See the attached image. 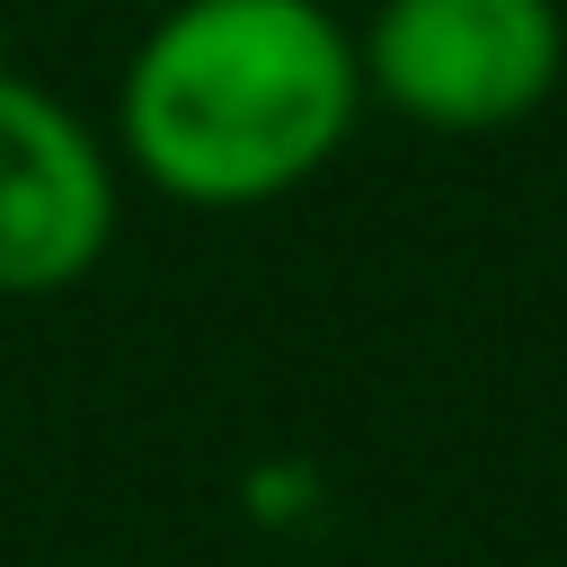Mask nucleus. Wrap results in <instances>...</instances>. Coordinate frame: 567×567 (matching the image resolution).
I'll return each instance as SVG.
<instances>
[{"mask_svg":"<svg viewBox=\"0 0 567 567\" xmlns=\"http://www.w3.org/2000/svg\"><path fill=\"white\" fill-rule=\"evenodd\" d=\"M363 115V44L328 0H168L115 71L106 142L159 204L257 213L328 177Z\"/></svg>","mask_w":567,"mask_h":567,"instance_id":"f257e3e1","label":"nucleus"},{"mask_svg":"<svg viewBox=\"0 0 567 567\" xmlns=\"http://www.w3.org/2000/svg\"><path fill=\"white\" fill-rule=\"evenodd\" d=\"M354 44L372 106L452 142L532 124L567 80L558 0H372Z\"/></svg>","mask_w":567,"mask_h":567,"instance_id":"f03ea898","label":"nucleus"},{"mask_svg":"<svg viewBox=\"0 0 567 567\" xmlns=\"http://www.w3.org/2000/svg\"><path fill=\"white\" fill-rule=\"evenodd\" d=\"M124 159L62 89L0 62V301L89 284L124 221Z\"/></svg>","mask_w":567,"mask_h":567,"instance_id":"7ed1b4c3","label":"nucleus"}]
</instances>
